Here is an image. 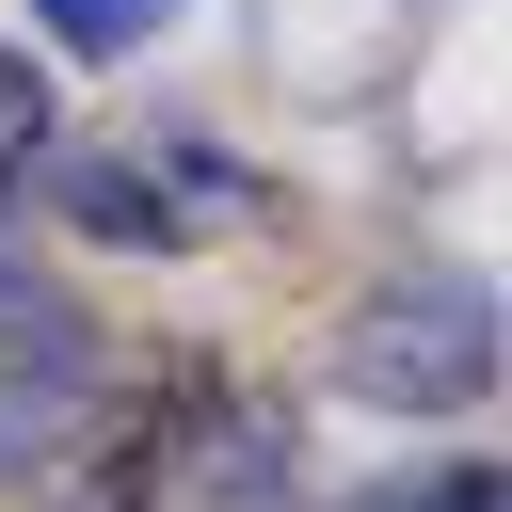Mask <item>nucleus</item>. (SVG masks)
<instances>
[{"instance_id":"nucleus-1","label":"nucleus","mask_w":512,"mask_h":512,"mask_svg":"<svg viewBox=\"0 0 512 512\" xmlns=\"http://www.w3.org/2000/svg\"><path fill=\"white\" fill-rule=\"evenodd\" d=\"M288 464V400H256L240 368H144L80 448V512H288Z\"/></svg>"},{"instance_id":"nucleus-6","label":"nucleus","mask_w":512,"mask_h":512,"mask_svg":"<svg viewBox=\"0 0 512 512\" xmlns=\"http://www.w3.org/2000/svg\"><path fill=\"white\" fill-rule=\"evenodd\" d=\"M32 16H48L64 48H144V32L176 16V0H32Z\"/></svg>"},{"instance_id":"nucleus-7","label":"nucleus","mask_w":512,"mask_h":512,"mask_svg":"<svg viewBox=\"0 0 512 512\" xmlns=\"http://www.w3.org/2000/svg\"><path fill=\"white\" fill-rule=\"evenodd\" d=\"M352 512H512V480H496V464H448V480H416V496H352Z\"/></svg>"},{"instance_id":"nucleus-5","label":"nucleus","mask_w":512,"mask_h":512,"mask_svg":"<svg viewBox=\"0 0 512 512\" xmlns=\"http://www.w3.org/2000/svg\"><path fill=\"white\" fill-rule=\"evenodd\" d=\"M16 176H48V80L0 48V208H16Z\"/></svg>"},{"instance_id":"nucleus-3","label":"nucleus","mask_w":512,"mask_h":512,"mask_svg":"<svg viewBox=\"0 0 512 512\" xmlns=\"http://www.w3.org/2000/svg\"><path fill=\"white\" fill-rule=\"evenodd\" d=\"M96 400H112V336H96V304L48 288L32 256H0V480L64 464V448L96 432Z\"/></svg>"},{"instance_id":"nucleus-2","label":"nucleus","mask_w":512,"mask_h":512,"mask_svg":"<svg viewBox=\"0 0 512 512\" xmlns=\"http://www.w3.org/2000/svg\"><path fill=\"white\" fill-rule=\"evenodd\" d=\"M336 400H368V416H480L496 400V288L480 272H384V288H352V320H336Z\"/></svg>"},{"instance_id":"nucleus-4","label":"nucleus","mask_w":512,"mask_h":512,"mask_svg":"<svg viewBox=\"0 0 512 512\" xmlns=\"http://www.w3.org/2000/svg\"><path fill=\"white\" fill-rule=\"evenodd\" d=\"M176 192H192V208H272V192H256L240 160H208V144H176V176H144V160H64V208H80L96 240H144V256L176 240Z\"/></svg>"}]
</instances>
